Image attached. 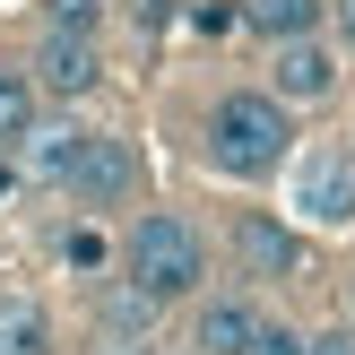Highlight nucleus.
<instances>
[{
    "mask_svg": "<svg viewBox=\"0 0 355 355\" xmlns=\"http://www.w3.org/2000/svg\"><path fill=\"white\" fill-rule=\"evenodd\" d=\"M156 321H165V312H156V304H139L130 286H113V295L96 304V338H104V355H148Z\"/></svg>",
    "mask_w": 355,
    "mask_h": 355,
    "instance_id": "nucleus-10",
    "label": "nucleus"
},
{
    "mask_svg": "<svg viewBox=\"0 0 355 355\" xmlns=\"http://www.w3.org/2000/svg\"><path fill=\"white\" fill-rule=\"evenodd\" d=\"M338 17H347V35H355V0H338Z\"/></svg>",
    "mask_w": 355,
    "mask_h": 355,
    "instance_id": "nucleus-19",
    "label": "nucleus"
},
{
    "mask_svg": "<svg viewBox=\"0 0 355 355\" xmlns=\"http://www.w3.org/2000/svg\"><path fill=\"white\" fill-rule=\"evenodd\" d=\"M286 173H295V225H321V234L355 225V156L347 148H304Z\"/></svg>",
    "mask_w": 355,
    "mask_h": 355,
    "instance_id": "nucleus-4",
    "label": "nucleus"
},
{
    "mask_svg": "<svg viewBox=\"0 0 355 355\" xmlns=\"http://www.w3.org/2000/svg\"><path fill=\"white\" fill-rule=\"evenodd\" d=\"M104 0H44V35H96Z\"/></svg>",
    "mask_w": 355,
    "mask_h": 355,
    "instance_id": "nucleus-14",
    "label": "nucleus"
},
{
    "mask_svg": "<svg viewBox=\"0 0 355 355\" xmlns=\"http://www.w3.org/2000/svg\"><path fill=\"white\" fill-rule=\"evenodd\" d=\"M234 260H243L252 286H286V277H304V234L286 217H269V208H243L234 217Z\"/></svg>",
    "mask_w": 355,
    "mask_h": 355,
    "instance_id": "nucleus-7",
    "label": "nucleus"
},
{
    "mask_svg": "<svg viewBox=\"0 0 355 355\" xmlns=\"http://www.w3.org/2000/svg\"><path fill=\"white\" fill-rule=\"evenodd\" d=\"M130 17H139V26H148V35H165L173 17H182V0H130Z\"/></svg>",
    "mask_w": 355,
    "mask_h": 355,
    "instance_id": "nucleus-17",
    "label": "nucleus"
},
{
    "mask_svg": "<svg viewBox=\"0 0 355 355\" xmlns=\"http://www.w3.org/2000/svg\"><path fill=\"white\" fill-rule=\"evenodd\" d=\"M347 156H355V139H347Z\"/></svg>",
    "mask_w": 355,
    "mask_h": 355,
    "instance_id": "nucleus-20",
    "label": "nucleus"
},
{
    "mask_svg": "<svg viewBox=\"0 0 355 355\" xmlns=\"http://www.w3.org/2000/svg\"><path fill=\"white\" fill-rule=\"evenodd\" d=\"M26 78H35L44 104H87L104 87V44H96V35H44Z\"/></svg>",
    "mask_w": 355,
    "mask_h": 355,
    "instance_id": "nucleus-5",
    "label": "nucleus"
},
{
    "mask_svg": "<svg viewBox=\"0 0 355 355\" xmlns=\"http://www.w3.org/2000/svg\"><path fill=\"white\" fill-rule=\"evenodd\" d=\"M52 312L35 295H0V355H52Z\"/></svg>",
    "mask_w": 355,
    "mask_h": 355,
    "instance_id": "nucleus-12",
    "label": "nucleus"
},
{
    "mask_svg": "<svg viewBox=\"0 0 355 355\" xmlns=\"http://www.w3.org/2000/svg\"><path fill=\"white\" fill-rule=\"evenodd\" d=\"M121 286H130L139 304H156V312L200 304L208 295V234L182 217V208L130 217V234H121Z\"/></svg>",
    "mask_w": 355,
    "mask_h": 355,
    "instance_id": "nucleus-2",
    "label": "nucleus"
},
{
    "mask_svg": "<svg viewBox=\"0 0 355 355\" xmlns=\"http://www.w3.org/2000/svg\"><path fill=\"white\" fill-rule=\"evenodd\" d=\"M304 355H355V329H312Z\"/></svg>",
    "mask_w": 355,
    "mask_h": 355,
    "instance_id": "nucleus-18",
    "label": "nucleus"
},
{
    "mask_svg": "<svg viewBox=\"0 0 355 355\" xmlns=\"http://www.w3.org/2000/svg\"><path fill=\"white\" fill-rule=\"evenodd\" d=\"M338 52L321 44V35H295V44H269V96L286 104V113H304V104H329L338 96Z\"/></svg>",
    "mask_w": 355,
    "mask_h": 355,
    "instance_id": "nucleus-6",
    "label": "nucleus"
},
{
    "mask_svg": "<svg viewBox=\"0 0 355 355\" xmlns=\"http://www.w3.org/2000/svg\"><path fill=\"white\" fill-rule=\"evenodd\" d=\"M61 260H69V269H104L113 252H104V234H96V225H69V234H61Z\"/></svg>",
    "mask_w": 355,
    "mask_h": 355,
    "instance_id": "nucleus-16",
    "label": "nucleus"
},
{
    "mask_svg": "<svg viewBox=\"0 0 355 355\" xmlns=\"http://www.w3.org/2000/svg\"><path fill=\"white\" fill-rule=\"evenodd\" d=\"M260 321H269V304H260L252 286H208L200 304H191V355H243L260 338Z\"/></svg>",
    "mask_w": 355,
    "mask_h": 355,
    "instance_id": "nucleus-8",
    "label": "nucleus"
},
{
    "mask_svg": "<svg viewBox=\"0 0 355 355\" xmlns=\"http://www.w3.org/2000/svg\"><path fill=\"white\" fill-rule=\"evenodd\" d=\"M130 191H139V148L121 130H87V148H78V165H69L61 200L78 208V217H113Z\"/></svg>",
    "mask_w": 355,
    "mask_h": 355,
    "instance_id": "nucleus-3",
    "label": "nucleus"
},
{
    "mask_svg": "<svg viewBox=\"0 0 355 355\" xmlns=\"http://www.w3.org/2000/svg\"><path fill=\"white\" fill-rule=\"evenodd\" d=\"M304 338H312V329H295V321H277V312H269V321H260V338L243 347V355H304Z\"/></svg>",
    "mask_w": 355,
    "mask_h": 355,
    "instance_id": "nucleus-15",
    "label": "nucleus"
},
{
    "mask_svg": "<svg viewBox=\"0 0 355 355\" xmlns=\"http://www.w3.org/2000/svg\"><path fill=\"white\" fill-rule=\"evenodd\" d=\"M329 0H243V26L260 44H295V35H321Z\"/></svg>",
    "mask_w": 355,
    "mask_h": 355,
    "instance_id": "nucleus-11",
    "label": "nucleus"
},
{
    "mask_svg": "<svg viewBox=\"0 0 355 355\" xmlns=\"http://www.w3.org/2000/svg\"><path fill=\"white\" fill-rule=\"evenodd\" d=\"M78 148H87V121L78 113H35V130L17 139V173L44 182V191H61L69 165H78Z\"/></svg>",
    "mask_w": 355,
    "mask_h": 355,
    "instance_id": "nucleus-9",
    "label": "nucleus"
},
{
    "mask_svg": "<svg viewBox=\"0 0 355 355\" xmlns=\"http://www.w3.org/2000/svg\"><path fill=\"white\" fill-rule=\"evenodd\" d=\"M35 113H44V96H35V78H26V69H9V61H0V156H17V139L35 130Z\"/></svg>",
    "mask_w": 355,
    "mask_h": 355,
    "instance_id": "nucleus-13",
    "label": "nucleus"
},
{
    "mask_svg": "<svg viewBox=\"0 0 355 355\" xmlns=\"http://www.w3.org/2000/svg\"><path fill=\"white\" fill-rule=\"evenodd\" d=\"M200 156L225 182H269V173L295 165V113L269 96V87H225L200 121Z\"/></svg>",
    "mask_w": 355,
    "mask_h": 355,
    "instance_id": "nucleus-1",
    "label": "nucleus"
}]
</instances>
